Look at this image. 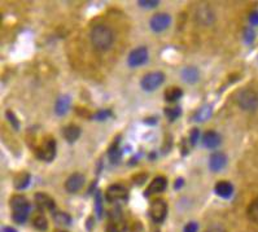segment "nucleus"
I'll return each instance as SVG.
<instances>
[{
  "label": "nucleus",
  "instance_id": "nucleus-1",
  "mask_svg": "<svg viewBox=\"0 0 258 232\" xmlns=\"http://www.w3.org/2000/svg\"><path fill=\"white\" fill-rule=\"evenodd\" d=\"M114 42V34L106 25H96L91 31V43L94 48L100 52H105Z\"/></svg>",
  "mask_w": 258,
  "mask_h": 232
},
{
  "label": "nucleus",
  "instance_id": "nucleus-2",
  "mask_svg": "<svg viewBox=\"0 0 258 232\" xmlns=\"http://www.w3.org/2000/svg\"><path fill=\"white\" fill-rule=\"evenodd\" d=\"M11 209H12V219L19 224H22L28 220L30 214V204L25 196L16 195L13 196L10 201Z\"/></svg>",
  "mask_w": 258,
  "mask_h": 232
},
{
  "label": "nucleus",
  "instance_id": "nucleus-3",
  "mask_svg": "<svg viewBox=\"0 0 258 232\" xmlns=\"http://www.w3.org/2000/svg\"><path fill=\"white\" fill-rule=\"evenodd\" d=\"M106 201L110 204H126L128 201V191L121 184H112L105 193Z\"/></svg>",
  "mask_w": 258,
  "mask_h": 232
},
{
  "label": "nucleus",
  "instance_id": "nucleus-4",
  "mask_svg": "<svg viewBox=\"0 0 258 232\" xmlns=\"http://www.w3.org/2000/svg\"><path fill=\"white\" fill-rule=\"evenodd\" d=\"M236 103L246 112H252L258 108V95L250 90H243L236 95Z\"/></svg>",
  "mask_w": 258,
  "mask_h": 232
},
{
  "label": "nucleus",
  "instance_id": "nucleus-5",
  "mask_svg": "<svg viewBox=\"0 0 258 232\" xmlns=\"http://www.w3.org/2000/svg\"><path fill=\"white\" fill-rule=\"evenodd\" d=\"M165 82V74L161 71H152V73H148L142 78L140 81V86L142 89L147 92H152Z\"/></svg>",
  "mask_w": 258,
  "mask_h": 232
},
{
  "label": "nucleus",
  "instance_id": "nucleus-6",
  "mask_svg": "<svg viewBox=\"0 0 258 232\" xmlns=\"http://www.w3.org/2000/svg\"><path fill=\"white\" fill-rule=\"evenodd\" d=\"M35 156L44 162L53 161L56 157V141L51 137L43 141L35 150Z\"/></svg>",
  "mask_w": 258,
  "mask_h": 232
},
{
  "label": "nucleus",
  "instance_id": "nucleus-7",
  "mask_svg": "<svg viewBox=\"0 0 258 232\" xmlns=\"http://www.w3.org/2000/svg\"><path fill=\"white\" fill-rule=\"evenodd\" d=\"M149 215L155 223H162L167 215V204L164 199H157L151 204Z\"/></svg>",
  "mask_w": 258,
  "mask_h": 232
},
{
  "label": "nucleus",
  "instance_id": "nucleus-8",
  "mask_svg": "<svg viewBox=\"0 0 258 232\" xmlns=\"http://www.w3.org/2000/svg\"><path fill=\"white\" fill-rule=\"evenodd\" d=\"M149 53L146 47H138L133 49L127 57V65L130 67H138L146 64L148 61Z\"/></svg>",
  "mask_w": 258,
  "mask_h": 232
},
{
  "label": "nucleus",
  "instance_id": "nucleus-9",
  "mask_svg": "<svg viewBox=\"0 0 258 232\" xmlns=\"http://www.w3.org/2000/svg\"><path fill=\"white\" fill-rule=\"evenodd\" d=\"M171 24V17L167 13H157L152 16V19L149 21V28L152 29L155 33H162L166 30Z\"/></svg>",
  "mask_w": 258,
  "mask_h": 232
},
{
  "label": "nucleus",
  "instance_id": "nucleus-10",
  "mask_svg": "<svg viewBox=\"0 0 258 232\" xmlns=\"http://www.w3.org/2000/svg\"><path fill=\"white\" fill-rule=\"evenodd\" d=\"M85 183V175L81 174V173H74V174L70 175L67 179V182H65V190L69 193H77L82 190Z\"/></svg>",
  "mask_w": 258,
  "mask_h": 232
},
{
  "label": "nucleus",
  "instance_id": "nucleus-11",
  "mask_svg": "<svg viewBox=\"0 0 258 232\" xmlns=\"http://www.w3.org/2000/svg\"><path fill=\"white\" fill-rule=\"evenodd\" d=\"M227 165V157L225 153L214 152L209 157V169L213 173H219L221 170L226 168Z\"/></svg>",
  "mask_w": 258,
  "mask_h": 232
},
{
  "label": "nucleus",
  "instance_id": "nucleus-12",
  "mask_svg": "<svg viewBox=\"0 0 258 232\" xmlns=\"http://www.w3.org/2000/svg\"><path fill=\"white\" fill-rule=\"evenodd\" d=\"M167 187V179L165 177H156L155 179H152V182L149 183L148 188L146 190V196H152L157 195V193H161L166 190Z\"/></svg>",
  "mask_w": 258,
  "mask_h": 232
},
{
  "label": "nucleus",
  "instance_id": "nucleus-13",
  "mask_svg": "<svg viewBox=\"0 0 258 232\" xmlns=\"http://www.w3.org/2000/svg\"><path fill=\"white\" fill-rule=\"evenodd\" d=\"M35 204H37V206L40 210L47 211H52L56 206L55 200L44 192H38L37 195H35Z\"/></svg>",
  "mask_w": 258,
  "mask_h": 232
},
{
  "label": "nucleus",
  "instance_id": "nucleus-14",
  "mask_svg": "<svg viewBox=\"0 0 258 232\" xmlns=\"http://www.w3.org/2000/svg\"><path fill=\"white\" fill-rule=\"evenodd\" d=\"M196 19H198L199 24L209 26L214 22V13H213L212 8H209L208 6H201L196 12Z\"/></svg>",
  "mask_w": 258,
  "mask_h": 232
},
{
  "label": "nucleus",
  "instance_id": "nucleus-15",
  "mask_svg": "<svg viewBox=\"0 0 258 232\" xmlns=\"http://www.w3.org/2000/svg\"><path fill=\"white\" fill-rule=\"evenodd\" d=\"M222 143V136L217 131H207L203 135V145L208 149H214Z\"/></svg>",
  "mask_w": 258,
  "mask_h": 232
},
{
  "label": "nucleus",
  "instance_id": "nucleus-16",
  "mask_svg": "<svg viewBox=\"0 0 258 232\" xmlns=\"http://www.w3.org/2000/svg\"><path fill=\"white\" fill-rule=\"evenodd\" d=\"M214 192L222 199H230L232 193H234V186L227 180H221L214 187Z\"/></svg>",
  "mask_w": 258,
  "mask_h": 232
},
{
  "label": "nucleus",
  "instance_id": "nucleus-17",
  "mask_svg": "<svg viewBox=\"0 0 258 232\" xmlns=\"http://www.w3.org/2000/svg\"><path fill=\"white\" fill-rule=\"evenodd\" d=\"M70 105H72V99L69 95L58 96L55 103V113L60 117L65 116L69 112Z\"/></svg>",
  "mask_w": 258,
  "mask_h": 232
},
{
  "label": "nucleus",
  "instance_id": "nucleus-18",
  "mask_svg": "<svg viewBox=\"0 0 258 232\" xmlns=\"http://www.w3.org/2000/svg\"><path fill=\"white\" fill-rule=\"evenodd\" d=\"M180 76H182V80L185 83L194 85V83L199 82V80H200V71H199L198 67L187 66L180 71Z\"/></svg>",
  "mask_w": 258,
  "mask_h": 232
},
{
  "label": "nucleus",
  "instance_id": "nucleus-19",
  "mask_svg": "<svg viewBox=\"0 0 258 232\" xmlns=\"http://www.w3.org/2000/svg\"><path fill=\"white\" fill-rule=\"evenodd\" d=\"M62 136L68 143H74L81 136V128L77 125H68L67 127L62 128Z\"/></svg>",
  "mask_w": 258,
  "mask_h": 232
},
{
  "label": "nucleus",
  "instance_id": "nucleus-20",
  "mask_svg": "<svg viewBox=\"0 0 258 232\" xmlns=\"http://www.w3.org/2000/svg\"><path fill=\"white\" fill-rule=\"evenodd\" d=\"M30 174L26 173V171H21L19 174L16 175L15 179H13V186H15L16 190L22 191L25 188H28L29 184H30Z\"/></svg>",
  "mask_w": 258,
  "mask_h": 232
},
{
  "label": "nucleus",
  "instance_id": "nucleus-21",
  "mask_svg": "<svg viewBox=\"0 0 258 232\" xmlns=\"http://www.w3.org/2000/svg\"><path fill=\"white\" fill-rule=\"evenodd\" d=\"M213 114V108L212 105L207 104V105H203L200 109L196 110V113L194 114V121L195 122H205L208 119L212 117Z\"/></svg>",
  "mask_w": 258,
  "mask_h": 232
},
{
  "label": "nucleus",
  "instance_id": "nucleus-22",
  "mask_svg": "<svg viewBox=\"0 0 258 232\" xmlns=\"http://www.w3.org/2000/svg\"><path fill=\"white\" fill-rule=\"evenodd\" d=\"M164 96L167 103H175L183 96V90L179 87H170L165 91Z\"/></svg>",
  "mask_w": 258,
  "mask_h": 232
},
{
  "label": "nucleus",
  "instance_id": "nucleus-23",
  "mask_svg": "<svg viewBox=\"0 0 258 232\" xmlns=\"http://www.w3.org/2000/svg\"><path fill=\"white\" fill-rule=\"evenodd\" d=\"M119 141H115L114 144H112L109 148V150H108V157H109L110 162L112 164H119V161H121L122 159V154H123V152H122L121 149H119L118 147Z\"/></svg>",
  "mask_w": 258,
  "mask_h": 232
},
{
  "label": "nucleus",
  "instance_id": "nucleus-24",
  "mask_svg": "<svg viewBox=\"0 0 258 232\" xmlns=\"http://www.w3.org/2000/svg\"><path fill=\"white\" fill-rule=\"evenodd\" d=\"M53 220H55L56 224H58V226H69L70 223H72L70 215L64 213V211H55L53 213Z\"/></svg>",
  "mask_w": 258,
  "mask_h": 232
},
{
  "label": "nucleus",
  "instance_id": "nucleus-25",
  "mask_svg": "<svg viewBox=\"0 0 258 232\" xmlns=\"http://www.w3.org/2000/svg\"><path fill=\"white\" fill-rule=\"evenodd\" d=\"M246 214H248L249 219L252 220L253 223H255V224H258V197L250 202V205L248 206V210H246Z\"/></svg>",
  "mask_w": 258,
  "mask_h": 232
},
{
  "label": "nucleus",
  "instance_id": "nucleus-26",
  "mask_svg": "<svg viewBox=\"0 0 258 232\" xmlns=\"http://www.w3.org/2000/svg\"><path fill=\"white\" fill-rule=\"evenodd\" d=\"M33 224L34 227L37 229H39V231H46V229L48 228V222H47L46 217H44L42 213L35 215V218H34L33 220Z\"/></svg>",
  "mask_w": 258,
  "mask_h": 232
},
{
  "label": "nucleus",
  "instance_id": "nucleus-27",
  "mask_svg": "<svg viewBox=\"0 0 258 232\" xmlns=\"http://www.w3.org/2000/svg\"><path fill=\"white\" fill-rule=\"evenodd\" d=\"M182 114V109L180 107H174V108H166L165 109V116L166 118L170 121V122H174L175 119H178Z\"/></svg>",
  "mask_w": 258,
  "mask_h": 232
},
{
  "label": "nucleus",
  "instance_id": "nucleus-28",
  "mask_svg": "<svg viewBox=\"0 0 258 232\" xmlns=\"http://www.w3.org/2000/svg\"><path fill=\"white\" fill-rule=\"evenodd\" d=\"M138 6L146 8V10H153V8H157L160 6V2L158 0H139Z\"/></svg>",
  "mask_w": 258,
  "mask_h": 232
},
{
  "label": "nucleus",
  "instance_id": "nucleus-29",
  "mask_svg": "<svg viewBox=\"0 0 258 232\" xmlns=\"http://www.w3.org/2000/svg\"><path fill=\"white\" fill-rule=\"evenodd\" d=\"M110 116H112V112H110L109 109H101L99 110L97 113H95L91 118L95 119V121H105V119L109 118Z\"/></svg>",
  "mask_w": 258,
  "mask_h": 232
},
{
  "label": "nucleus",
  "instance_id": "nucleus-30",
  "mask_svg": "<svg viewBox=\"0 0 258 232\" xmlns=\"http://www.w3.org/2000/svg\"><path fill=\"white\" fill-rule=\"evenodd\" d=\"M201 134H200V130L199 128H192L191 132H189V136H188V141L191 144V147H195L198 141L200 140Z\"/></svg>",
  "mask_w": 258,
  "mask_h": 232
},
{
  "label": "nucleus",
  "instance_id": "nucleus-31",
  "mask_svg": "<svg viewBox=\"0 0 258 232\" xmlns=\"http://www.w3.org/2000/svg\"><path fill=\"white\" fill-rule=\"evenodd\" d=\"M254 37L255 33L252 28H245L243 30V38L244 40H245V43H248V44H250V43L254 40Z\"/></svg>",
  "mask_w": 258,
  "mask_h": 232
},
{
  "label": "nucleus",
  "instance_id": "nucleus-32",
  "mask_svg": "<svg viewBox=\"0 0 258 232\" xmlns=\"http://www.w3.org/2000/svg\"><path fill=\"white\" fill-rule=\"evenodd\" d=\"M6 116L7 119L11 122V125H12L16 130H20V122L19 119H17V117H16V114L13 113V112H11V110H7Z\"/></svg>",
  "mask_w": 258,
  "mask_h": 232
},
{
  "label": "nucleus",
  "instance_id": "nucleus-33",
  "mask_svg": "<svg viewBox=\"0 0 258 232\" xmlns=\"http://www.w3.org/2000/svg\"><path fill=\"white\" fill-rule=\"evenodd\" d=\"M95 202H96L97 217L101 218V215H103V199H101L100 191H97L96 192V199H95Z\"/></svg>",
  "mask_w": 258,
  "mask_h": 232
},
{
  "label": "nucleus",
  "instance_id": "nucleus-34",
  "mask_svg": "<svg viewBox=\"0 0 258 232\" xmlns=\"http://www.w3.org/2000/svg\"><path fill=\"white\" fill-rule=\"evenodd\" d=\"M199 231V224L196 222H189L184 226L183 232H198Z\"/></svg>",
  "mask_w": 258,
  "mask_h": 232
},
{
  "label": "nucleus",
  "instance_id": "nucleus-35",
  "mask_svg": "<svg viewBox=\"0 0 258 232\" xmlns=\"http://www.w3.org/2000/svg\"><path fill=\"white\" fill-rule=\"evenodd\" d=\"M249 22L253 25V26H258V11H253L249 16Z\"/></svg>",
  "mask_w": 258,
  "mask_h": 232
},
{
  "label": "nucleus",
  "instance_id": "nucleus-36",
  "mask_svg": "<svg viewBox=\"0 0 258 232\" xmlns=\"http://www.w3.org/2000/svg\"><path fill=\"white\" fill-rule=\"evenodd\" d=\"M183 183H184V179H183V178H178V179L175 180L174 188H175V190H179V188H182L183 187Z\"/></svg>",
  "mask_w": 258,
  "mask_h": 232
},
{
  "label": "nucleus",
  "instance_id": "nucleus-37",
  "mask_svg": "<svg viewBox=\"0 0 258 232\" xmlns=\"http://www.w3.org/2000/svg\"><path fill=\"white\" fill-rule=\"evenodd\" d=\"M146 123H148V125H156V123H157V121H156V118L153 117V118H147Z\"/></svg>",
  "mask_w": 258,
  "mask_h": 232
},
{
  "label": "nucleus",
  "instance_id": "nucleus-38",
  "mask_svg": "<svg viewBox=\"0 0 258 232\" xmlns=\"http://www.w3.org/2000/svg\"><path fill=\"white\" fill-rule=\"evenodd\" d=\"M3 232H17L15 228H11V227H4Z\"/></svg>",
  "mask_w": 258,
  "mask_h": 232
},
{
  "label": "nucleus",
  "instance_id": "nucleus-39",
  "mask_svg": "<svg viewBox=\"0 0 258 232\" xmlns=\"http://www.w3.org/2000/svg\"><path fill=\"white\" fill-rule=\"evenodd\" d=\"M209 232H223L221 228H218V227H216V228H210Z\"/></svg>",
  "mask_w": 258,
  "mask_h": 232
}]
</instances>
